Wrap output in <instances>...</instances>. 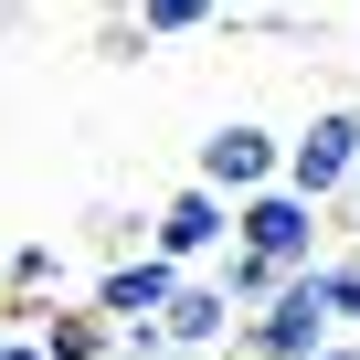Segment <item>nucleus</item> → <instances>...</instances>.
Returning <instances> with one entry per match:
<instances>
[{"label": "nucleus", "mask_w": 360, "mask_h": 360, "mask_svg": "<svg viewBox=\"0 0 360 360\" xmlns=\"http://www.w3.org/2000/svg\"><path fill=\"white\" fill-rule=\"evenodd\" d=\"M349 180H360V106H318V117L286 138V191H307L318 212H339Z\"/></svg>", "instance_id": "nucleus-1"}, {"label": "nucleus", "mask_w": 360, "mask_h": 360, "mask_svg": "<svg viewBox=\"0 0 360 360\" xmlns=\"http://www.w3.org/2000/svg\"><path fill=\"white\" fill-rule=\"evenodd\" d=\"M233 244L265 255V265H286V276H318V265H328V223H318L307 191H255V202L233 212Z\"/></svg>", "instance_id": "nucleus-2"}, {"label": "nucleus", "mask_w": 360, "mask_h": 360, "mask_svg": "<svg viewBox=\"0 0 360 360\" xmlns=\"http://www.w3.org/2000/svg\"><path fill=\"white\" fill-rule=\"evenodd\" d=\"M148 255H169L180 276H212V265L233 255V202L202 191V180H180V191L148 212Z\"/></svg>", "instance_id": "nucleus-3"}, {"label": "nucleus", "mask_w": 360, "mask_h": 360, "mask_svg": "<svg viewBox=\"0 0 360 360\" xmlns=\"http://www.w3.org/2000/svg\"><path fill=\"white\" fill-rule=\"evenodd\" d=\"M191 180H202V191H223V202L244 212L255 191H286V138L255 127V117H223V127L202 138V169H191Z\"/></svg>", "instance_id": "nucleus-4"}, {"label": "nucleus", "mask_w": 360, "mask_h": 360, "mask_svg": "<svg viewBox=\"0 0 360 360\" xmlns=\"http://www.w3.org/2000/svg\"><path fill=\"white\" fill-rule=\"evenodd\" d=\"M339 339V318H328V297H318V276H297L276 307H255L244 318V339H233V360H318Z\"/></svg>", "instance_id": "nucleus-5"}, {"label": "nucleus", "mask_w": 360, "mask_h": 360, "mask_svg": "<svg viewBox=\"0 0 360 360\" xmlns=\"http://www.w3.org/2000/svg\"><path fill=\"white\" fill-rule=\"evenodd\" d=\"M180 286H191V276H180L169 255H148V244H138V255H117V265L96 276V318L148 328V318H169V297H180Z\"/></svg>", "instance_id": "nucleus-6"}, {"label": "nucleus", "mask_w": 360, "mask_h": 360, "mask_svg": "<svg viewBox=\"0 0 360 360\" xmlns=\"http://www.w3.org/2000/svg\"><path fill=\"white\" fill-rule=\"evenodd\" d=\"M212 286H223V297H233V307H244V318H255V307H276V297H286V286H297V276H286V265H265V255H244V244H233V255H223V265H212Z\"/></svg>", "instance_id": "nucleus-7"}, {"label": "nucleus", "mask_w": 360, "mask_h": 360, "mask_svg": "<svg viewBox=\"0 0 360 360\" xmlns=\"http://www.w3.org/2000/svg\"><path fill=\"white\" fill-rule=\"evenodd\" d=\"M43 349H53V360H117V318H96V307H53V318H43Z\"/></svg>", "instance_id": "nucleus-8"}, {"label": "nucleus", "mask_w": 360, "mask_h": 360, "mask_svg": "<svg viewBox=\"0 0 360 360\" xmlns=\"http://www.w3.org/2000/svg\"><path fill=\"white\" fill-rule=\"evenodd\" d=\"M43 286H64V244H11L0 255V297H43Z\"/></svg>", "instance_id": "nucleus-9"}, {"label": "nucleus", "mask_w": 360, "mask_h": 360, "mask_svg": "<svg viewBox=\"0 0 360 360\" xmlns=\"http://www.w3.org/2000/svg\"><path fill=\"white\" fill-rule=\"evenodd\" d=\"M212 11H223V0H138V32L148 43H180V32H202Z\"/></svg>", "instance_id": "nucleus-10"}, {"label": "nucleus", "mask_w": 360, "mask_h": 360, "mask_svg": "<svg viewBox=\"0 0 360 360\" xmlns=\"http://www.w3.org/2000/svg\"><path fill=\"white\" fill-rule=\"evenodd\" d=\"M318 297H328L339 328H360V255H328V265H318Z\"/></svg>", "instance_id": "nucleus-11"}, {"label": "nucleus", "mask_w": 360, "mask_h": 360, "mask_svg": "<svg viewBox=\"0 0 360 360\" xmlns=\"http://www.w3.org/2000/svg\"><path fill=\"white\" fill-rule=\"evenodd\" d=\"M0 360H53V349H43V328H11V339H0Z\"/></svg>", "instance_id": "nucleus-12"}, {"label": "nucleus", "mask_w": 360, "mask_h": 360, "mask_svg": "<svg viewBox=\"0 0 360 360\" xmlns=\"http://www.w3.org/2000/svg\"><path fill=\"white\" fill-rule=\"evenodd\" d=\"M339 223H349V233H360V180H349V202H339Z\"/></svg>", "instance_id": "nucleus-13"}, {"label": "nucleus", "mask_w": 360, "mask_h": 360, "mask_svg": "<svg viewBox=\"0 0 360 360\" xmlns=\"http://www.w3.org/2000/svg\"><path fill=\"white\" fill-rule=\"evenodd\" d=\"M318 360H360V339H328V349H318Z\"/></svg>", "instance_id": "nucleus-14"}, {"label": "nucleus", "mask_w": 360, "mask_h": 360, "mask_svg": "<svg viewBox=\"0 0 360 360\" xmlns=\"http://www.w3.org/2000/svg\"><path fill=\"white\" fill-rule=\"evenodd\" d=\"M349 106H360V96H349Z\"/></svg>", "instance_id": "nucleus-15"}]
</instances>
